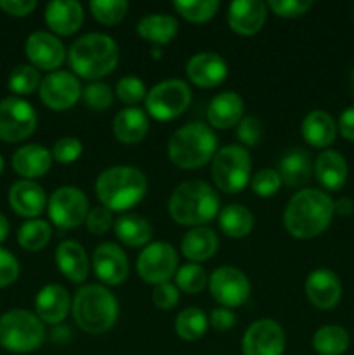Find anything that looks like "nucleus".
Here are the masks:
<instances>
[{"mask_svg":"<svg viewBox=\"0 0 354 355\" xmlns=\"http://www.w3.org/2000/svg\"><path fill=\"white\" fill-rule=\"evenodd\" d=\"M3 172V158H2V155H0V173Z\"/></svg>","mask_w":354,"mask_h":355,"instance_id":"052dcab7","label":"nucleus"},{"mask_svg":"<svg viewBox=\"0 0 354 355\" xmlns=\"http://www.w3.org/2000/svg\"><path fill=\"white\" fill-rule=\"evenodd\" d=\"M208 318L201 309L189 307L184 309L176 319V333L186 342H193V340L201 338L207 331Z\"/></svg>","mask_w":354,"mask_h":355,"instance_id":"e433bc0d","label":"nucleus"},{"mask_svg":"<svg viewBox=\"0 0 354 355\" xmlns=\"http://www.w3.org/2000/svg\"><path fill=\"white\" fill-rule=\"evenodd\" d=\"M207 272L198 263H186L176 272L177 288L186 293H200L207 284Z\"/></svg>","mask_w":354,"mask_h":355,"instance_id":"a19ab883","label":"nucleus"},{"mask_svg":"<svg viewBox=\"0 0 354 355\" xmlns=\"http://www.w3.org/2000/svg\"><path fill=\"white\" fill-rule=\"evenodd\" d=\"M117 238L127 246H144L153 236V229L144 217L137 214H125L115 222Z\"/></svg>","mask_w":354,"mask_h":355,"instance_id":"473e14b6","label":"nucleus"},{"mask_svg":"<svg viewBox=\"0 0 354 355\" xmlns=\"http://www.w3.org/2000/svg\"><path fill=\"white\" fill-rule=\"evenodd\" d=\"M339 130L344 139L354 141V106H349L339 118Z\"/></svg>","mask_w":354,"mask_h":355,"instance_id":"5fc2aeb1","label":"nucleus"},{"mask_svg":"<svg viewBox=\"0 0 354 355\" xmlns=\"http://www.w3.org/2000/svg\"><path fill=\"white\" fill-rule=\"evenodd\" d=\"M281 187V177L274 168H262L253 175L252 189L257 196L269 198Z\"/></svg>","mask_w":354,"mask_h":355,"instance_id":"79ce46f5","label":"nucleus"},{"mask_svg":"<svg viewBox=\"0 0 354 355\" xmlns=\"http://www.w3.org/2000/svg\"><path fill=\"white\" fill-rule=\"evenodd\" d=\"M82 142L76 137H62L52 148V158L59 163H71L82 155Z\"/></svg>","mask_w":354,"mask_h":355,"instance_id":"a18cd8bd","label":"nucleus"},{"mask_svg":"<svg viewBox=\"0 0 354 355\" xmlns=\"http://www.w3.org/2000/svg\"><path fill=\"white\" fill-rule=\"evenodd\" d=\"M351 89H353V94H354V69H353V75H351Z\"/></svg>","mask_w":354,"mask_h":355,"instance_id":"bf43d9fd","label":"nucleus"},{"mask_svg":"<svg viewBox=\"0 0 354 355\" xmlns=\"http://www.w3.org/2000/svg\"><path fill=\"white\" fill-rule=\"evenodd\" d=\"M235 314L228 307L214 309L210 314V322L217 331H228L229 328L235 326Z\"/></svg>","mask_w":354,"mask_h":355,"instance_id":"864d4df0","label":"nucleus"},{"mask_svg":"<svg viewBox=\"0 0 354 355\" xmlns=\"http://www.w3.org/2000/svg\"><path fill=\"white\" fill-rule=\"evenodd\" d=\"M267 16L266 3L260 0H235L229 3L228 23L239 35H253L264 26Z\"/></svg>","mask_w":354,"mask_h":355,"instance_id":"aec40b11","label":"nucleus"},{"mask_svg":"<svg viewBox=\"0 0 354 355\" xmlns=\"http://www.w3.org/2000/svg\"><path fill=\"white\" fill-rule=\"evenodd\" d=\"M87 229H89L92 234H104L108 229L111 227V222H113V215L111 210H108L106 207H94L92 210L87 215Z\"/></svg>","mask_w":354,"mask_h":355,"instance_id":"de8ad7c7","label":"nucleus"},{"mask_svg":"<svg viewBox=\"0 0 354 355\" xmlns=\"http://www.w3.org/2000/svg\"><path fill=\"white\" fill-rule=\"evenodd\" d=\"M305 295L314 307L330 311L342 297V284L335 272L328 269H316L305 279Z\"/></svg>","mask_w":354,"mask_h":355,"instance_id":"a211bd4d","label":"nucleus"},{"mask_svg":"<svg viewBox=\"0 0 354 355\" xmlns=\"http://www.w3.org/2000/svg\"><path fill=\"white\" fill-rule=\"evenodd\" d=\"M153 54H155V58L158 59V58H160V54H162V52H160V49H153Z\"/></svg>","mask_w":354,"mask_h":355,"instance_id":"13d9d810","label":"nucleus"},{"mask_svg":"<svg viewBox=\"0 0 354 355\" xmlns=\"http://www.w3.org/2000/svg\"><path fill=\"white\" fill-rule=\"evenodd\" d=\"M148 191L146 175L135 166L117 165L104 170L96 180V193L108 210H128L144 198Z\"/></svg>","mask_w":354,"mask_h":355,"instance_id":"f03ea898","label":"nucleus"},{"mask_svg":"<svg viewBox=\"0 0 354 355\" xmlns=\"http://www.w3.org/2000/svg\"><path fill=\"white\" fill-rule=\"evenodd\" d=\"M73 318L85 333L101 335L117 321L118 302L108 288L101 284H85L73 298Z\"/></svg>","mask_w":354,"mask_h":355,"instance_id":"39448f33","label":"nucleus"},{"mask_svg":"<svg viewBox=\"0 0 354 355\" xmlns=\"http://www.w3.org/2000/svg\"><path fill=\"white\" fill-rule=\"evenodd\" d=\"M37 87H40V75L38 69L31 64H17L9 75V89L14 94H31Z\"/></svg>","mask_w":354,"mask_h":355,"instance_id":"58836bf2","label":"nucleus"},{"mask_svg":"<svg viewBox=\"0 0 354 355\" xmlns=\"http://www.w3.org/2000/svg\"><path fill=\"white\" fill-rule=\"evenodd\" d=\"M69 64L83 78H101L118 64V45L104 33H87L69 47Z\"/></svg>","mask_w":354,"mask_h":355,"instance_id":"20e7f679","label":"nucleus"},{"mask_svg":"<svg viewBox=\"0 0 354 355\" xmlns=\"http://www.w3.org/2000/svg\"><path fill=\"white\" fill-rule=\"evenodd\" d=\"M210 293L226 307H239L250 297V281L236 267H219L210 276Z\"/></svg>","mask_w":354,"mask_h":355,"instance_id":"ddd939ff","label":"nucleus"},{"mask_svg":"<svg viewBox=\"0 0 354 355\" xmlns=\"http://www.w3.org/2000/svg\"><path fill=\"white\" fill-rule=\"evenodd\" d=\"M56 262L59 270L73 283H82L89 276V259L80 243L66 239L56 250Z\"/></svg>","mask_w":354,"mask_h":355,"instance_id":"393cba45","label":"nucleus"},{"mask_svg":"<svg viewBox=\"0 0 354 355\" xmlns=\"http://www.w3.org/2000/svg\"><path fill=\"white\" fill-rule=\"evenodd\" d=\"M238 139L246 146H255L262 137V125L255 116H245L238 123Z\"/></svg>","mask_w":354,"mask_h":355,"instance_id":"09e8293b","label":"nucleus"},{"mask_svg":"<svg viewBox=\"0 0 354 355\" xmlns=\"http://www.w3.org/2000/svg\"><path fill=\"white\" fill-rule=\"evenodd\" d=\"M153 302L158 309H172L179 302L177 286L170 283L156 284V288L153 290Z\"/></svg>","mask_w":354,"mask_h":355,"instance_id":"3c124183","label":"nucleus"},{"mask_svg":"<svg viewBox=\"0 0 354 355\" xmlns=\"http://www.w3.org/2000/svg\"><path fill=\"white\" fill-rule=\"evenodd\" d=\"M89 6L92 16L104 24L120 23L128 9V3L125 0H90Z\"/></svg>","mask_w":354,"mask_h":355,"instance_id":"ea45409f","label":"nucleus"},{"mask_svg":"<svg viewBox=\"0 0 354 355\" xmlns=\"http://www.w3.org/2000/svg\"><path fill=\"white\" fill-rule=\"evenodd\" d=\"M19 276V262L7 250L0 248V288L9 286Z\"/></svg>","mask_w":354,"mask_h":355,"instance_id":"8fccbe9b","label":"nucleus"},{"mask_svg":"<svg viewBox=\"0 0 354 355\" xmlns=\"http://www.w3.org/2000/svg\"><path fill=\"white\" fill-rule=\"evenodd\" d=\"M217 137L214 130L200 121L177 128L169 139V156L180 168H200L215 156Z\"/></svg>","mask_w":354,"mask_h":355,"instance_id":"423d86ee","label":"nucleus"},{"mask_svg":"<svg viewBox=\"0 0 354 355\" xmlns=\"http://www.w3.org/2000/svg\"><path fill=\"white\" fill-rule=\"evenodd\" d=\"M37 113L28 101L6 97L0 101V139L19 142L30 137L37 128Z\"/></svg>","mask_w":354,"mask_h":355,"instance_id":"9d476101","label":"nucleus"},{"mask_svg":"<svg viewBox=\"0 0 354 355\" xmlns=\"http://www.w3.org/2000/svg\"><path fill=\"white\" fill-rule=\"evenodd\" d=\"M305 141L314 148H326L337 137V123L326 111L314 110L307 113L302 120L301 127Z\"/></svg>","mask_w":354,"mask_h":355,"instance_id":"cd10ccee","label":"nucleus"},{"mask_svg":"<svg viewBox=\"0 0 354 355\" xmlns=\"http://www.w3.org/2000/svg\"><path fill=\"white\" fill-rule=\"evenodd\" d=\"M243 355H283L285 331L273 319H259L242 340Z\"/></svg>","mask_w":354,"mask_h":355,"instance_id":"4468645a","label":"nucleus"},{"mask_svg":"<svg viewBox=\"0 0 354 355\" xmlns=\"http://www.w3.org/2000/svg\"><path fill=\"white\" fill-rule=\"evenodd\" d=\"M9 203L21 217H37L44 211L47 198L44 187L33 180H17L9 189Z\"/></svg>","mask_w":354,"mask_h":355,"instance_id":"412c9836","label":"nucleus"},{"mask_svg":"<svg viewBox=\"0 0 354 355\" xmlns=\"http://www.w3.org/2000/svg\"><path fill=\"white\" fill-rule=\"evenodd\" d=\"M51 234L52 229L49 222L31 218V220L24 222L17 231V243L21 245V248L28 250V252H38L47 246V243L51 241Z\"/></svg>","mask_w":354,"mask_h":355,"instance_id":"c9c22d12","label":"nucleus"},{"mask_svg":"<svg viewBox=\"0 0 354 355\" xmlns=\"http://www.w3.org/2000/svg\"><path fill=\"white\" fill-rule=\"evenodd\" d=\"M45 23L59 35L75 33L83 23V9L76 0H52L45 7Z\"/></svg>","mask_w":354,"mask_h":355,"instance_id":"5701e85b","label":"nucleus"},{"mask_svg":"<svg viewBox=\"0 0 354 355\" xmlns=\"http://www.w3.org/2000/svg\"><path fill=\"white\" fill-rule=\"evenodd\" d=\"M335 207L333 200L319 189H302L290 198L285 207V229L294 238L311 239L326 231L332 222Z\"/></svg>","mask_w":354,"mask_h":355,"instance_id":"f257e3e1","label":"nucleus"},{"mask_svg":"<svg viewBox=\"0 0 354 355\" xmlns=\"http://www.w3.org/2000/svg\"><path fill=\"white\" fill-rule=\"evenodd\" d=\"M24 52L35 68L56 69L65 61V45L49 31H35L26 38Z\"/></svg>","mask_w":354,"mask_h":355,"instance_id":"f3484780","label":"nucleus"},{"mask_svg":"<svg viewBox=\"0 0 354 355\" xmlns=\"http://www.w3.org/2000/svg\"><path fill=\"white\" fill-rule=\"evenodd\" d=\"M117 97L125 104H135L146 99V87L137 76H124L117 83Z\"/></svg>","mask_w":354,"mask_h":355,"instance_id":"c03bdc74","label":"nucleus"},{"mask_svg":"<svg viewBox=\"0 0 354 355\" xmlns=\"http://www.w3.org/2000/svg\"><path fill=\"white\" fill-rule=\"evenodd\" d=\"M189 103L191 89L179 78L163 80L146 94V110L156 120H174L186 111Z\"/></svg>","mask_w":354,"mask_h":355,"instance_id":"1a4fd4ad","label":"nucleus"},{"mask_svg":"<svg viewBox=\"0 0 354 355\" xmlns=\"http://www.w3.org/2000/svg\"><path fill=\"white\" fill-rule=\"evenodd\" d=\"M349 335L340 326H323L312 336V349L319 355H342L349 349Z\"/></svg>","mask_w":354,"mask_h":355,"instance_id":"f704fd0d","label":"nucleus"},{"mask_svg":"<svg viewBox=\"0 0 354 355\" xmlns=\"http://www.w3.org/2000/svg\"><path fill=\"white\" fill-rule=\"evenodd\" d=\"M49 217L58 227H78L89 215V200L78 187L65 186L54 191L49 200Z\"/></svg>","mask_w":354,"mask_h":355,"instance_id":"9b49d317","label":"nucleus"},{"mask_svg":"<svg viewBox=\"0 0 354 355\" xmlns=\"http://www.w3.org/2000/svg\"><path fill=\"white\" fill-rule=\"evenodd\" d=\"M186 73L198 87L210 89L224 82L228 76V62L215 52H198L187 61Z\"/></svg>","mask_w":354,"mask_h":355,"instance_id":"6ab92c4d","label":"nucleus"},{"mask_svg":"<svg viewBox=\"0 0 354 355\" xmlns=\"http://www.w3.org/2000/svg\"><path fill=\"white\" fill-rule=\"evenodd\" d=\"M35 7V0H0V9L10 16H28Z\"/></svg>","mask_w":354,"mask_h":355,"instance_id":"603ef678","label":"nucleus"},{"mask_svg":"<svg viewBox=\"0 0 354 355\" xmlns=\"http://www.w3.org/2000/svg\"><path fill=\"white\" fill-rule=\"evenodd\" d=\"M80 83L68 71H52L40 82V99L51 110H68L78 101Z\"/></svg>","mask_w":354,"mask_h":355,"instance_id":"2eb2a0df","label":"nucleus"},{"mask_svg":"<svg viewBox=\"0 0 354 355\" xmlns=\"http://www.w3.org/2000/svg\"><path fill=\"white\" fill-rule=\"evenodd\" d=\"M94 272L110 286L124 283L128 274V259L124 250L115 243H103L94 250Z\"/></svg>","mask_w":354,"mask_h":355,"instance_id":"dca6fc26","label":"nucleus"},{"mask_svg":"<svg viewBox=\"0 0 354 355\" xmlns=\"http://www.w3.org/2000/svg\"><path fill=\"white\" fill-rule=\"evenodd\" d=\"M52 163V153L44 146L26 144L16 149L12 155V166L16 173L24 179H37L49 172Z\"/></svg>","mask_w":354,"mask_h":355,"instance_id":"b1692460","label":"nucleus"},{"mask_svg":"<svg viewBox=\"0 0 354 355\" xmlns=\"http://www.w3.org/2000/svg\"><path fill=\"white\" fill-rule=\"evenodd\" d=\"M177 263L179 257L176 248L165 241H156L139 253L137 272L146 283H169L170 277L177 272Z\"/></svg>","mask_w":354,"mask_h":355,"instance_id":"f8f14e48","label":"nucleus"},{"mask_svg":"<svg viewBox=\"0 0 354 355\" xmlns=\"http://www.w3.org/2000/svg\"><path fill=\"white\" fill-rule=\"evenodd\" d=\"M312 163L304 149H294L287 153L280 162L281 182L290 187H298L311 179Z\"/></svg>","mask_w":354,"mask_h":355,"instance_id":"2f4dec72","label":"nucleus"},{"mask_svg":"<svg viewBox=\"0 0 354 355\" xmlns=\"http://www.w3.org/2000/svg\"><path fill=\"white\" fill-rule=\"evenodd\" d=\"M44 322L38 315L14 309L0 315V347L14 354H28L44 343Z\"/></svg>","mask_w":354,"mask_h":355,"instance_id":"0eeeda50","label":"nucleus"},{"mask_svg":"<svg viewBox=\"0 0 354 355\" xmlns=\"http://www.w3.org/2000/svg\"><path fill=\"white\" fill-rule=\"evenodd\" d=\"M252 159L242 146H226L219 149L212 162V177L215 186L228 194L239 193L250 180Z\"/></svg>","mask_w":354,"mask_h":355,"instance_id":"6e6552de","label":"nucleus"},{"mask_svg":"<svg viewBox=\"0 0 354 355\" xmlns=\"http://www.w3.org/2000/svg\"><path fill=\"white\" fill-rule=\"evenodd\" d=\"M219 248V239L212 229L208 227H194L184 234L180 241V250L184 257L193 262H203L208 260Z\"/></svg>","mask_w":354,"mask_h":355,"instance_id":"c756f323","label":"nucleus"},{"mask_svg":"<svg viewBox=\"0 0 354 355\" xmlns=\"http://www.w3.org/2000/svg\"><path fill=\"white\" fill-rule=\"evenodd\" d=\"M35 311L40 321L59 324L68 315L69 295L61 284H47L35 298Z\"/></svg>","mask_w":354,"mask_h":355,"instance_id":"4be33fe9","label":"nucleus"},{"mask_svg":"<svg viewBox=\"0 0 354 355\" xmlns=\"http://www.w3.org/2000/svg\"><path fill=\"white\" fill-rule=\"evenodd\" d=\"M174 7L187 21L203 23L217 12L219 0H176Z\"/></svg>","mask_w":354,"mask_h":355,"instance_id":"4c0bfd02","label":"nucleus"},{"mask_svg":"<svg viewBox=\"0 0 354 355\" xmlns=\"http://www.w3.org/2000/svg\"><path fill=\"white\" fill-rule=\"evenodd\" d=\"M179 31V23L174 16L169 14H149L137 23V33L144 40L153 44L165 45L172 40Z\"/></svg>","mask_w":354,"mask_h":355,"instance_id":"7c9ffc66","label":"nucleus"},{"mask_svg":"<svg viewBox=\"0 0 354 355\" xmlns=\"http://www.w3.org/2000/svg\"><path fill=\"white\" fill-rule=\"evenodd\" d=\"M314 172L316 179L325 189L339 191L342 189L347 180V162L339 151L328 149V151L318 155Z\"/></svg>","mask_w":354,"mask_h":355,"instance_id":"a878e982","label":"nucleus"},{"mask_svg":"<svg viewBox=\"0 0 354 355\" xmlns=\"http://www.w3.org/2000/svg\"><path fill=\"white\" fill-rule=\"evenodd\" d=\"M243 99L236 92H222L210 101L207 118L217 128H231L242 121Z\"/></svg>","mask_w":354,"mask_h":355,"instance_id":"bb28decb","label":"nucleus"},{"mask_svg":"<svg viewBox=\"0 0 354 355\" xmlns=\"http://www.w3.org/2000/svg\"><path fill=\"white\" fill-rule=\"evenodd\" d=\"M217 193L203 180H187L174 189L169 200L170 217L183 225H198L210 222L219 214Z\"/></svg>","mask_w":354,"mask_h":355,"instance_id":"7ed1b4c3","label":"nucleus"},{"mask_svg":"<svg viewBox=\"0 0 354 355\" xmlns=\"http://www.w3.org/2000/svg\"><path fill=\"white\" fill-rule=\"evenodd\" d=\"M269 7L281 17H297L311 9L312 0H269Z\"/></svg>","mask_w":354,"mask_h":355,"instance_id":"49530a36","label":"nucleus"},{"mask_svg":"<svg viewBox=\"0 0 354 355\" xmlns=\"http://www.w3.org/2000/svg\"><path fill=\"white\" fill-rule=\"evenodd\" d=\"M83 101L89 107L96 111H104L113 103V94L111 89L103 82H94L85 87L83 90Z\"/></svg>","mask_w":354,"mask_h":355,"instance_id":"37998d69","label":"nucleus"},{"mask_svg":"<svg viewBox=\"0 0 354 355\" xmlns=\"http://www.w3.org/2000/svg\"><path fill=\"white\" fill-rule=\"evenodd\" d=\"M9 236V220L3 214H0V243H3Z\"/></svg>","mask_w":354,"mask_h":355,"instance_id":"4d7b16f0","label":"nucleus"},{"mask_svg":"<svg viewBox=\"0 0 354 355\" xmlns=\"http://www.w3.org/2000/svg\"><path fill=\"white\" fill-rule=\"evenodd\" d=\"M219 225L229 238H245L253 227V215L243 205L231 203L219 214Z\"/></svg>","mask_w":354,"mask_h":355,"instance_id":"72a5a7b5","label":"nucleus"},{"mask_svg":"<svg viewBox=\"0 0 354 355\" xmlns=\"http://www.w3.org/2000/svg\"><path fill=\"white\" fill-rule=\"evenodd\" d=\"M333 207H335V214L339 215H351L354 211V203L351 198H340L333 201Z\"/></svg>","mask_w":354,"mask_h":355,"instance_id":"6e6d98bb","label":"nucleus"},{"mask_svg":"<svg viewBox=\"0 0 354 355\" xmlns=\"http://www.w3.org/2000/svg\"><path fill=\"white\" fill-rule=\"evenodd\" d=\"M148 116L141 107H125L115 116L113 132L125 144H135L148 134Z\"/></svg>","mask_w":354,"mask_h":355,"instance_id":"c85d7f7f","label":"nucleus"}]
</instances>
